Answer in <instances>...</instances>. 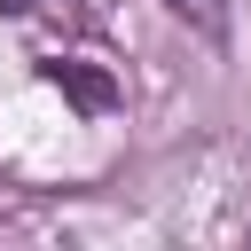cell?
I'll use <instances>...</instances> for the list:
<instances>
[{"label": "cell", "mask_w": 251, "mask_h": 251, "mask_svg": "<svg viewBox=\"0 0 251 251\" xmlns=\"http://www.w3.org/2000/svg\"><path fill=\"white\" fill-rule=\"evenodd\" d=\"M173 16H188L196 31H220V16H227V0H165Z\"/></svg>", "instance_id": "cell-1"}, {"label": "cell", "mask_w": 251, "mask_h": 251, "mask_svg": "<svg viewBox=\"0 0 251 251\" xmlns=\"http://www.w3.org/2000/svg\"><path fill=\"white\" fill-rule=\"evenodd\" d=\"M8 8H31V0H8Z\"/></svg>", "instance_id": "cell-2"}]
</instances>
